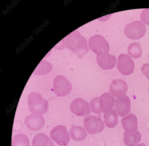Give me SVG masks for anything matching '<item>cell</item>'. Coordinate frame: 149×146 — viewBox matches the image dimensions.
<instances>
[{"label":"cell","instance_id":"1","mask_svg":"<svg viewBox=\"0 0 149 146\" xmlns=\"http://www.w3.org/2000/svg\"><path fill=\"white\" fill-rule=\"evenodd\" d=\"M66 41L67 48L76 54L79 58H82L89 51L86 40L77 31L67 36Z\"/></svg>","mask_w":149,"mask_h":146},{"label":"cell","instance_id":"2","mask_svg":"<svg viewBox=\"0 0 149 146\" xmlns=\"http://www.w3.org/2000/svg\"><path fill=\"white\" fill-rule=\"evenodd\" d=\"M28 103L29 110L34 115H41L48 110V102L39 93H31L29 96Z\"/></svg>","mask_w":149,"mask_h":146},{"label":"cell","instance_id":"3","mask_svg":"<svg viewBox=\"0 0 149 146\" xmlns=\"http://www.w3.org/2000/svg\"><path fill=\"white\" fill-rule=\"evenodd\" d=\"M146 28L145 24L140 21L132 22L127 25L125 30V33L128 38L139 40L145 35Z\"/></svg>","mask_w":149,"mask_h":146},{"label":"cell","instance_id":"4","mask_svg":"<svg viewBox=\"0 0 149 146\" xmlns=\"http://www.w3.org/2000/svg\"><path fill=\"white\" fill-rule=\"evenodd\" d=\"M72 86L70 82L63 75L57 76L54 79L53 91L58 97H64L71 92Z\"/></svg>","mask_w":149,"mask_h":146},{"label":"cell","instance_id":"5","mask_svg":"<svg viewBox=\"0 0 149 146\" xmlns=\"http://www.w3.org/2000/svg\"><path fill=\"white\" fill-rule=\"evenodd\" d=\"M84 125L87 131L91 135L100 133L105 128L102 120L100 118L91 115L84 118Z\"/></svg>","mask_w":149,"mask_h":146},{"label":"cell","instance_id":"6","mask_svg":"<svg viewBox=\"0 0 149 146\" xmlns=\"http://www.w3.org/2000/svg\"><path fill=\"white\" fill-rule=\"evenodd\" d=\"M50 136L52 140L61 146L68 145L70 139L66 127L62 125L54 128L50 132Z\"/></svg>","mask_w":149,"mask_h":146},{"label":"cell","instance_id":"7","mask_svg":"<svg viewBox=\"0 0 149 146\" xmlns=\"http://www.w3.org/2000/svg\"><path fill=\"white\" fill-rule=\"evenodd\" d=\"M117 67L122 74L128 76L132 74L135 69V64L131 57L127 54H123L118 58Z\"/></svg>","mask_w":149,"mask_h":146},{"label":"cell","instance_id":"8","mask_svg":"<svg viewBox=\"0 0 149 146\" xmlns=\"http://www.w3.org/2000/svg\"><path fill=\"white\" fill-rule=\"evenodd\" d=\"M89 45L91 50L97 55L103 52H108L109 50L108 42L101 35H95L91 38Z\"/></svg>","mask_w":149,"mask_h":146},{"label":"cell","instance_id":"9","mask_svg":"<svg viewBox=\"0 0 149 146\" xmlns=\"http://www.w3.org/2000/svg\"><path fill=\"white\" fill-rule=\"evenodd\" d=\"M70 109L73 114L79 116L84 117L91 113L89 103L81 98L74 99L70 104Z\"/></svg>","mask_w":149,"mask_h":146},{"label":"cell","instance_id":"10","mask_svg":"<svg viewBox=\"0 0 149 146\" xmlns=\"http://www.w3.org/2000/svg\"><path fill=\"white\" fill-rule=\"evenodd\" d=\"M128 89V85L125 80L116 79L113 80L111 83L109 91L112 96L118 98L126 95Z\"/></svg>","mask_w":149,"mask_h":146},{"label":"cell","instance_id":"11","mask_svg":"<svg viewBox=\"0 0 149 146\" xmlns=\"http://www.w3.org/2000/svg\"><path fill=\"white\" fill-rule=\"evenodd\" d=\"M96 59L99 66L105 70L113 69L116 66L117 62L115 57L107 52L97 54Z\"/></svg>","mask_w":149,"mask_h":146},{"label":"cell","instance_id":"12","mask_svg":"<svg viewBox=\"0 0 149 146\" xmlns=\"http://www.w3.org/2000/svg\"><path fill=\"white\" fill-rule=\"evenodd\" d=\"M116 111L118 115L124 117L128 115L131 111V102L129 97L126 95L116 99Z\"/></svg>","mask_w":149,"mask_h":146},{"label":"cell","instance_id":"13","mask_svg":"<svg viewBox=\"0 0 149 146\" xmlns=\"http://www.w3.org/2000/svg\"><path fill=\"white\" fill-rule=\"evenodd\" d=\"M45 123V120L41 115H31L28 116L24 120V124L29 129L38 131L41 129Z\"/></svg>","mask_w":149,"mask_h":146},{"label":"cell","instance_id":"14","mask_svg":"<svg viewBox=\"0 0 149 146\" xmlns=\"http://www.w3.org/2000/svg\"><path fill=\"white\" fill-rule=\"evenodd\" d=\"M122 124L125 132L133 133L138 129V120L137 117L134 114L130 113L123 118Z\"/></svg>","mask_w":149,"mask_h":146},{"label":"cell","instance_id":"15","mask_svg":"<svg viewBox=\"0 0 149 146\" xmlns=\"http://www.w3.org/2000/svg\"><path fill=\"white\" fill-rule=\"evenodd\" d=\"M116 103V99L109 92H105L100 97L99 104L103 113L109 109L113 108Z\"/></svg>","mask_w":149,"mask_h":146},{"label":"cell","instance_id":"16","mask_svg":"<svg viewBox=\"0 0 149 146\" xmlns=\"http://www.w3.org/2000/svg\"><path fill=\"white\" fill-rule=\"evenodd\" d=\"M104 118L105 125L109 128H114L118 124V115L113 108L109 109L104 113Z\"/></svg>","mask_w":149,"mask_h":146},{"label":"cell","instance_id":"17","mask_svg":"<svg viewBox=\"0 0 149 146\" xmlns=\"http://www.w3.org/2000/svg\"><path fill=\"white\" fill-rule=\"evenodd\" d=\"M141 135L138 130L133 133L125 132L124 133L123 140L126 146H135L141 140Z\"/></svg>","mask_w":149,"mask_h":146},{"label":"cell","instance_id":"18","mask_svg":"<svg viewBox=\"0 0 149 146\" xmlns=\"http://www.w3.org/2000/svg\"><path fill=\"white\" fill-rule=\"evenodd\" d=\"M69 133L72 139L74 141L81 142L87 137V131L82 127L73 126L70 129Z\"/></svg>","mask_w":149,"mask_h":146},{"label":"cell","instance_id":"19","mask_svg":"<svg viewBox=\"0 0 149 146\" xmlns=\"http://www.w3.org/2000/svg\"><path fill=\"white\" fill-rule=\"evenodd\" d=\"M128 53L130 57L135 59L139 58H140L142 55V48L139 43L133 42L129 46Z\"/></svg>","mask_w":149,"mask_h":146},{"label":"cell","instance_id":"20","mask_svg":"<svg viewBox=\"0 0 149 146\" xmlns=\"http://www.w3.org/2000/svg\"><path fill=\"white\" fill-rule=\"evenodd\" d=\"M52 69V67L50 63L43 61L36 67L33 73L37 76L45 75L50 72Z\"/></svg>","mask_w":149,"mask_h":146},{"label":"cell","instance_id":"21","mask_svg":"<svg viewBox=\"0 0 149 146\" xmlns=\"http://www.w3.org/2000/svg\"><path fill=\"white\" fill-rule=\"evenodd\" d=\"M28 137L23 133H19L14 137L12 142V146H30Z\"/></svg>","mask_w":149,"mask_h":146},{"label":"cell","instance_id":"22","mask_svg":"<svg viewBox=\"0 0 149 146\" xmlns=\"http://www.w3.org/2000/svg\"><path fill=\"white\" fill-rule=\"evenodd\" d=\"M49 138L43 133L37 134L34 138L33 142V146H46Z\"/></svg>","mask_w":149,"mask_h":146},{"label":"cell","instance_id":"23","mask_svg":"<svg viewBox=\"0 0 149 146\" xmlns=\"http://www.w3.org/2000/svg\"><path fill=\"white\" fill-rule=\"evenodd\" d=\"M100 97H96L93 98L90 102V105L92 112L94 113L99 114L102 113L100 106Z\"/></svg>","mask_w":149,"mask_h":146},{"label":"cell","instance_id":"24","mask_svg":"<svg viewBox=\"0 0 149 146\" xmlns=\"http://www.w3.org/2000/svg\"><path fill=\"white\" fill-rule=\"evenodd\" d=\"M141 20L146 25H149V8L144 9L141 15Z\"/></svg>","mask_w":149,"mask_h":146},{"label":"cell","instance_id":"25","mask_svg":"<svg viewBox=\"0 0 149 146\" xmlns=\"http://www.w3.org/2000/svg\"><path fill=\"white\" fill-rule=\"evenodd\" d=\"M141 70L143 74L149 81V64H145L142 66Z\"/></svg>","mask_w":149,"mask_h":146},{"label":"cell","instance_id":"26","mask_svg":"<svg viewBox=\"0 0 149 146\" xmlns=\"http://www.w3.org/2000/svg\"><path fill=\"white\" fill-rule=\"evenodd\" d=\"M46 146H54V145L52 141L50 139H49V141Z\"/></svg>","mask_w":149,"mask_h":146},{"label":"cell","instance_id":"27","mask_svg":"<svg viewBox=\"0 0 149 146\" xmlns=\"http://www.w3.org/2000/svg\"><path fill=\"white\" fill-rule=\"evenodd\" d=\"M136 146H147L146 145L143 143H140Z\"/></svg>","mask_w":149,"mask_h":146},{"label":"cell","instance_id":"28","mask_svg":"<svg viewBox=\"0 0 149 146\" xmlns=\"http://www.w3.org/2000/svg\"><path fill=\"white\" fill-rule=\"evenodd\" d=\"M148 92L149 93V88L148 89Z\"/></svg>","mask_w":149,"mask_h":146},{"label":"cell","instance_id":"29","mask_svg":"<svg viewBox=\"0 0 149 146\" xmlns=\"http://www.w3.org/2000/svg\"><path fill=\"white\" fill-rule=\"evenodd\" d=\"M148 57H149V56H148Z\"/></svg>","mask_w":149,"mask_h":146}]
</instances>
